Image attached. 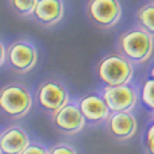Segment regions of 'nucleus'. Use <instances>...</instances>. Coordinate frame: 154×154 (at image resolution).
I'll list each match as a JSON object with an SVG mask.
<instances>
[{
    "label": "nucleus",
    "instance_id": "nucleus-1",
    "mask_svg": "<svg viewBox=\"0 0 154 154\" xmlns=\"http://www.w3.org/2000/svg\"><path fill=\"white\" fill-rule=\"evenodd\" d=\"M32 107V96L21 83H8L0 88V115L9 120L23 119Z\"/></svg>",
    "mask_w": 154,
    "mask_h": 154
},
{
    "label": "nucleus",
    "instance_id": "nucleus-2",
    "mask_svg": "<svg viewBox=\"0 0 154 154\" xmlns=\"http://www.w3.org/2000/svg\"><path fill=\"white\" fill-rule=\"evenodd\" d=\"M121 56L132 64L148 60L154 49L153 37L142 27H134L123 32L119 40Z\"/></svg>",
    "mask_w": 154,
    "mask_h": 154
},
{
    "label": "nucleus",
    "instance_id": "nucleus-3",
    "mask_svg": "<svg viewBox=\"0 0 154 154\" xmlns=\"http://www.w3.org/2000/svg\"><path fill=\"white\" fill-rule=\"evenodd\" d=\"M97 75L106 86L128 84L133 76V66L121 54H109L97 64Z\"/></svg>",
    "mask_w": 154,
    "mask_h": 154
},
{
    "label": "nucleus",
    "instance_id": "nucleus-4",
    "mask_svg": "<svg viewBox=\"0 0 154 154\" xmlns=\"http://www.w3.org/2000/svg\"><path fill=\"white\" fill-rule=\"evenodd\" d=\"M85 11L89 21L100 30L115 27L122 16L120 0H88Z\"/></svg>",
    "mask_w": 154,
    "mask_h": 154
},
{
    "label": "nucleus",
    "instance_id": "nucleus-5",
    "mask_svg": "<svg viewBox=\"0 0 154 154\" xmlns=\"http://www.w3.org/2000/svg\"><path fill=\"white\" fill-rule=\"evenodd\" d=\"M38 54L35 45L27 40H16L6 48L5 62L9 68L17 74L31 72L37 64Z\"/></svg>",
    "mask_w": 154,
    "mask_h": 154
},
{
    "label": "nucleus",
    "instance_id": "nucleus-6",
    "mask_svg": "<svg viewBox=\"0 0 154 154\" xmlns=\"http://www.w3.org/2000/svg\"><path fill=\"white\" fill-rule=\"evenodd\" d=\"M38 107L46 113L53 115L69 101V94L62 83L48 79L41 83L36 91Z\"/></svg>",
    "mask_w": 154,
    "mask_h": 154
},
{
    "label": "nucleus",
    "instance_id": "nucleus-7",
    "mask_svg": "<svg viewBox=\"0 0 154 154\" xmlns=\"http://www.w3.org/2000/svg\"><path fill=\"white\" fill-rule=\"evenodd\" d=\"M52 116V125L64 136H75L85 127V120L76 102L68 101Z\"/></svg>",
    "mask_w": 154,
    "mask_h": 154
},
{
    "label": "nucleus",
    "instance_id": "nucleus-8",
    "mask_svg": "<svg viewBox=\"0 0 154 154\" xmlns=\"http://www.w3.org/2000/svg\"><path fill=\"white\" fill-rule=\"evenodd\" d=\"M101 97L104 99L110 112L131 111L137 102L136 90L128 84L105 86Z\"/></svg>",
    "mask_w": 154,
    "mask_h": 154
},
{
    "label": "nucleus",
    "instance_id": "nucleus-9",
    "mask_svg": "<svg viewBox=\"0 0 154 154\" xmlns=\"http://www.w3.org/2000/svg\"><path fill=\"white\" fill-rule=\"evenodd\" d=\"M106 126L110 136L120 142L131 139L137 131L136 117L130 111L111 112L106 120Z\"/></svg>",
    "mask_w": 154,
    "mask_h": 154
},
{
    "label": "nucleus",
    "instance_id": "nucleus-10",
    "mask_svg": "<svg viewBox=\"0 0 154 154\" xmlns=\"http://www.w3.org/2000/svg\"><path fill=\"white\" fill-rule=\"evenodd\" d=\"M64 16L63 0H37L31 17L42 27H52Z\"/></svg>",
    "mask_w": 154,
    "mask_h": 154
},
{
    "label": "nucleus",
    "instance_id": "nucleus-11",
    "mask_svg": "<svg viewBox=\"0 0 154 154\" xmlns=\"http://www.w3.org/2000/svg\"><path fill=\"white\" fill-rule=\"evenodd\" d=\"M76 104L79 106V110L85 122H90L93 125H97L106 121L111 113L104 99L96 94L85 95Z\"/></svg>",
    "mask_w": 154,
    "mask_h": 154
},
{
    "label": "nucleus",
    "instance_id": "nucleus-12",
    "mask_svg": "<svg viewBox=\"0 0 154 154\" xmlns=\"http://www.w3.org/2000/svg\"><path fill=\"white\" fill-rule=\"evenodd\" d=\"M30 143L26 131L20 126H9L0 132V153L20 154Z\"/></svg>",
    "mask_w": 154,
    "mask_h": 154
},
{
    "label": "nucleus",
    "instance_id": "nucleus-13",
    "mask_svg": "<svg viewBox=\"0 0 154 154\" xmlns=\"http://www.w3.org/2000/svg\"><path fill=\"white\" fill-rule=\"evenodd\" d=\"M137 21L142 27L154 38V3H148L137 11Z\"/></svg>",
    "mask_w": 154,
    "mask_h": 154
},
{
    "label": "nucleus",
    "instance_id": "nucleus-14",
    "mask_svg": "<svg viewBox=\"0 0 154 154\" xmlns=\"http://www.w3.org/2000/svg\"><path fill=\"white\" fill-rule=\"evenodd\" d=\"M10 9L20 17L31 16L37 0H8Z\"/></svg>",
    "mask_w": 154,
    "mask_h": 154
},
{
    "label": "nucleus",
    "instance_id": "nucleus-15",
    "mask_svg": "<svg viewBox=\"0 0 154 154\" xmlns=\"http://www.w3.org/2000/svg\"><path fill=\"white\" fill-rule=\"evenodd\" d=\"M143 102L152 110H154V79L147 80L142 90Z\"/></svg>",
    "mask_w": 154,
    "mask_h": 154
},
{
    "label": "nucleus",
    "instance_id": "nucleus-16",
    "mask_svg": "<svg viewBox=\"0 0 154 154\" xmlns=\"http://www.w3.org/2000/svg\"><path fill=\"white\" fill-rule=\"evenodd\" d=\"M20 154H49L48 148L38 142H30L29 146L25 148Z\"/></svg>",
    "mask_w": 154,
    "mask_h": 154
},
{
    "label": "nucleus",
    "instance_id": "nucleus-17",
    "mask_svg": "<svg viewBox=\"0 0 154 154\" xmlns=\"http://www.w3.org/2000/svg\"><path fill=\"white\" fill-rule=\"evenodd\" d=\"M49 150V154H78L74 147L68 143H57Z\"/></svg>",
    "mask_w": 154,
    "mask_h": 154
},
{
    "label": "nucleus",
    "instance_id": "nucleus-18",
    "mask_svg": "<svg viewBox=\"0 0 154 154\" xmlns=\"http://www.w3.org/2000/svg\"><path fill=\"white\" fill-rule=\"evenodd\" d=\"M146 144L149 154H154V125L149 127V130L147 132V139H146Z\"/></svg>",
    "mask_w": 154,
    "mask_h": 154
},
{
    "label": "nucleus",
    "instance_id": "nucleus-19",
    "mask_svg": "<svg viewBox=\"0 0 154 154\" xmlns=\"http://www.w3.org/2000/svg\"><path fill=\"white\" fill-rule=\"evenodd\" d=\"M5 54H6V47L3 43V41L0 40V68H2L3 64L5 63Z\"/></svg>",
    "mask_w": 154,
    "mask_h": 154
},
{
    "label": "nucleus",
    "instance_id": "nucleus-20",
    "mask_svg": "<svg viewBox=\"0 0 154 154\" xmlns=\"http://www.w3.org/2000/svg\"><path fill=\"white\" fill-rule=\"evenodd\" d=\"M152 76H153V79H154V67H153V69H152Z\"/></svg>",
    "mask_w": 154,
    "mask_h": 154
},
{
    "label": "nucleus",
    "instance_id": "nucleus-21",
    "mask_svg": "<svg viewBox=\"0 0 154 154\" xmlns=\"http://www.w3.org/2000/svg\"><path fill=\"white\" fill-rule=\"evenodd\" d=\"M153 117H154V110H153Z\"/></svg>",
    "mask_w": 154,
    "mask_h": 154
},
{
    "label": "nucleus",
    "instance_id": "nucleus-22",
    "mask_svg": "<svg viewBox=\"0 0 154 154\" xmlns=\"http://www.w3.org/2000/svg\"><path fill=\"white\" fill-rule=\"evenodd\" d=\"M152 2H153V3H154V0H152Z\"/></svg>",
    "mask_w": 154,
    "mask_h": 154
},
{
    "label": "nucleus",
    "instance_id": "nucleus-23",
    "mask_svg": "<svg viewBox=\"0 0 154 154\" xmlns=\"http://www.w3.org/2000/svg\"><path fill=\"white\" fill-rule=\"evenodd\" d=\"M0 154H2V153H0Z\"/></svg>",
    "mask_w": 154,
    "mask_h": 154
}]
</instances>
